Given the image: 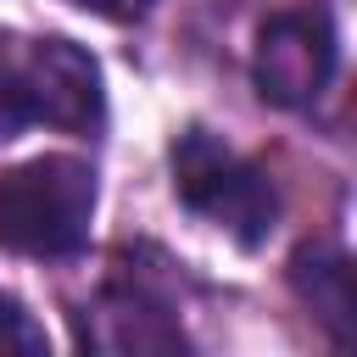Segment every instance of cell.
I'll return each instance as SVG.
<instances>
[{
  "label": "cell",
  "mask_w": 357,
  "mask_h": 357,
  "mask_svg": "<svg viewBox=\"0 0 357 357\" xmlns=\"http://www.w3.org/2000/svg\"><path fill=\"white\" fill-rule=\"evenodd\" d=\"M173 190L190 212L229 229L245 251L262 245L279 218V201H273V184L262 178V167H251L245 156L218 145L206 128H190L173 139Z\"/></svg>",
  "instance_id": "2"
},
{
  "label": "cell",
  "mask_w": 357,
  "mask_h": 357,
  "mask_svg": "<svg viewBox=\"0 0 357 357\" xmlns=\"http://www.w3.org/2000/svg\"><path fill=\"white\" fill-rule=\"evenodd\" d=\"M28 123H33V106H28L22 73H17V45H11V39H0V145H6V139H17Z\"/></svg>",
  "instance_id": "7"
},
{
  "label": "cell",
  "mask_w": 357,
  "mask_h": 357,
  "mask_svg": "<svg viewBox=\"0 0 357 357\" xmlns=\"http://www.w3.org/2000/svg\"><path fill=\"white\" fill-rule=\"evenodd\" d=\"M73 6H84V11H100V17H139L151 0H73Z\"/></svg>",
  "instance_id": "9"
},
{
  "label": "cell",
  "mask_w": 357,
  "mask_h": 357,
  "mask_svg": "<svg viewBox=\"0 0 357 357\" xmlns=\"http://www.w3.org/2000/svg\"><path fill=\"white\" fill-rule=\"evenodd\" d=\"M17 73L33 106V123L95 128L100 123V67L73 39H33L17 50Z\"/></svg>",
  "instance_id": "4"
},
{
  "label": "cell",
  "mask_w": 357,
  "mask_h": 357,
  "mask_svg": "<svg viewBox=\"0 0 357 357\" xmlns=\"http://www.w3.org/2000/svg\"><path fill=\"white\" fill-rule=\"evenodd\" d=\"M335 22L329 11L307 6V11H273L262 28H257V56H251V73H257V89L262 100L273 106H312L329 78H335Z\"/></svg>",
  "instance_id": "3"
},
{
  "label": "cell",
  "mask_w": 357,
  "mask_h": 357,
  "mask_svg": "<svg viewBox=\"0 0 357 357\" xmlns=\"http://www.w3.org/2000/svg\"><path fill=\"white\" fill-rule=\"evenodd\" d=\"M95 167L78 156H33L0 178V245L17 257H73L89 240Z\"/></svg>",
  "instance_id": "1"
},
{
  "label": "cell",
  "mask_w": 357,
  "mask_h": 357,
  "mask_svg": "<svg viewBox=\"0 0 357 357\" xmlns=\"http://www.w3.org/2000/svg\"><path fill=\"white\" fill-rule=\"evenodd\" d=\"M290 284L307 296V307L335 329L340 346H351L357 335V290H351V262L329 245H301L290 262Z\"/></svg>",
  "instance_id": "6"
},
{
  "label": "cell",
  "mask_w": 357,
  "mask_h": 357,
  "mask_svg": "<svg viewBox=\"0 0 357 357\" xmlns=\"http://www.w3.org/2000/svg\"><path fill=\"white\" fill-rule=\"evenodd\" d=\"M78 340L100 351H178L184 346L178 324H167V312L151 307L145 296H106L95 312H78Z\"/></svg>",
  "instance_id": "5"
},
{
  "label": "cell",
  "mask_w": 357,
  "mask_h": 357,
  "mask_svg": "<svg viewBox=\"0 0 357 357\" xmlns=\"http://www.w3.org/2000/svg\"><path fill=\"white\" fill-rule=\"evenodd\" d=\"M45 357L50 351V335L33 324V312L17 301V296H6L0 290V357Z\"/></svg>",
  "instance_id": "8"
}]
</instances>
